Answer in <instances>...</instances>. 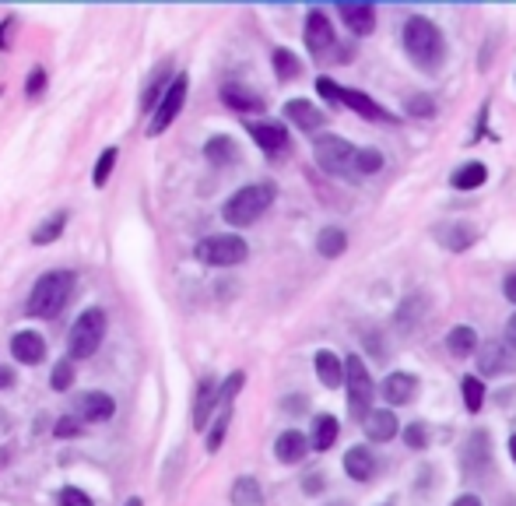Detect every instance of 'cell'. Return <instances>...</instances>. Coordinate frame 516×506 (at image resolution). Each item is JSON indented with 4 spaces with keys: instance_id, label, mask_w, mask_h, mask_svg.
I'll list each match as a JSON object with an SVG mask.
<instances>
[{
    "instance_id": "e575fe53",
    "label": "cell",
    "mask_w": 516,
    "mask_h": 506,
    "mask_svg": "<svg viewBox=\"0 0 516 506\" xmlns=\"http://www.w3.org/2000/svg\"><path fill=\"white\" fill-rule=\"evenodd\" d=\"M464 405H468V412H481V405H485V383L481 377H464Z\"/></svg>"
},
{
    "instance_id": "ee69618b",
    "label": "cell",
    "mask_w": 516,
    "mask_h": 506,
    "mask_svg": "<svg viewBox=\"0 0 516 506\" xmlns=\"http://www.w3.org/2000/svg\"><path fill=\"white\" fill-rule=\"evenodd\" d=\"M418 302H422V295L407 299V302H404V306H400V310H398V324H400V327H411V324H415V317L422 313V310H415Z\"/></svg>"
},
{
    "instance_id": "9f6ffc18",
    "label": "cell",
    "mask_w": 516,
    "mask_h": 506,
    "mask_svg": "<svg viewBox=\"0 0 516 506\" xmlns=\"http://www.w3.org/2000/svg\"><path fill=\"white\" fill-rule=\"evenodd\" d=\"M334 506H345V503H334Z\"/></svg>"
},
{
    "instance_id": "f6af8a7d",
    "label": "cell",
    "mask_w": 516,
    "mask_h": 506,
    "mask_svg": "<svg viewBox=\"0 0 516 506\" xmlns=\"http://www.w3.org/2000/svg\"><path fill=\"white\" fill-rule=\"evenodd\" d=\"M317 92L327 102H341V92H345V88L334 82V78H317Z\"/></svg>"
},
{
    "instance_id": "d4e9b609",
    "label": "cell",
    "mask_w": 516,
    "mask_h": 506,
    "mask_svg": "<svg viewBox=\"0 0 516 506\" xmlns=\"http://www.w3.org/2000/svg\"><path fill=\"white\" fill-rule=\"evenodd\" d=\"M506 366H510V355H506L503 345L488 341L485 348H477V370H481V377H499Z\"/></svg>"
},
{
    "instance_id": "816d5d0a",
    "label": "cell",
    "mask_w": 516,
    "mask_h": 506,
    "mask_svg": "<svg viewBox=\"0 0 516 506\" xmlns=\"http://www.w3.org/2000/svg\"><path fill=\"white\" fill-rule=\"evenodd\" d=\"M503 292H506V299H510V302H516V275H510V278H506Z\"/></svg>"
},
{
    "instance_id": "6da1fadb",
    "label": "cell",
    "mask_w": 516,
    "mask_h": 506,
    "mask_svg": "<svg viewBox=\"0 0 516 506\" xmlns=\"http://www.w3.org/2000/svg\"><path fill=\"white\" fill-rule=\"evenodd\" d=\"M404 49H407L411 64L418 71H429V74L439 71L442 60H446V39H442L439 25L429 22V18H422V14L407 18V25H404Z\"/></svg>"
},
{
    "instance_id": "7a4b0ae2",
    "label": "cell",
    "mask_w": 516,
    "mask_h": 506,
    "mask_svg": "<svg viewBox=\"0 0 516 506\" xmlns=\"http://www.w3.org/2000/svg\"><path fill=\"white\" fill-rule=\"evenodd\" d=\"M275 197H278V190H275V183H249V187H242L236 190L229 201H225V208H222V218L229 222V225H253L264 211L275 205Z\"/></svg>"
},
{
    "instance_id": "2e32d148",
    "label": "cell",
    "mask_w": 516,
    "mask_h": 506,
    "mask_svg": "<svg viewBox=\"0 0 516 506\" xmlns=\"http://www.w3.org/2000/svg\"><path fill=\"white\" fill-rule=\"evenodd\" d=\"M218 380L214 377H204L197 387V397H194V429H204L211 422V412L218 408Z\"/></svg>"
},
{
    "instance_id": "ffe728a7",
    "label": "cell",
    "mask_w": 516,
    "mask_h": 506,
    "mask_svg": "<svg viewBox=\"0 0 516 506\" xmlns=\"http://www.w3.org/2000/svg\"><path fill=\"white\" fill-rule=\"evenodd\" d=\"M337 11H341L345 25H348L355 36H369V32L376 29V7H372V4H341Z\"/></svg>"
},
{
    "instance_id": "681fc988",
    "label": "cell",
    "mask_w": 516,
    "mask_h": 506,
    "mask_svg": "<svg viewBox=\"0 0 516 506\" xmlns=\"http://www.w3.org/2000/svg\"><path fill=\"white\" fill-rule=\"evenodd\" d=\"M506 345H510V348H516V313L506 320Z\"/></svg>"
},
{
    "instance_id": "f1b7e54d",
    "label": "cell",
    "mask_w": 516,
    "mask_h": 506,
    "mask_svg": "<svg viewBox=\"0 0 516 506\" xmlns=\"http://www.w3.org/2000/svg\"><path fill=\"white\" fill-rule=\"evenodd\" d=\"M337 419L334 415H317L313 419V432H310V447L313 450H330L334 447V440H337Z\"/></svg>"
},
{
    "instance_id": "9c48e42d",
    "label": "cell",
    "mask_w": 516,
    "mask_h": 506,
    "mask_svg": "<svg viewBox=\"0 0 516 506\" xmlns=\"http://www.w3.org/2000/svg\"><path fill=\"white\" fill-rule=\"evenodd\" d=\"M246 130H249V137L257 141V148L267 152V155H281V152L288 148V130H284V124H275V120H249Z\"/></svg>"
},
{
    "instance_id": "8fae6325",
    "label": "cell",
    "mask_w": 516,
    "mask_h": 506,
    "mask_svg": "<svg viewBox=\"0 0 516 506\" xmlns=\"http://www.w3.org/2000/svg\"><path fill=\"white\" fill-rule=\"evenodd\" d=\"M334 46V29H330V18L313 7L310 14H306V49L313 53V57H323L327 49Z\"/></svg>"
},
{
    "instance_id": "7bdbcfd3",
    "label": "cell",
    "mask_w": 516,
    "mask_h": 506,
    "mask_svg": "<svg viewBox=\"0 0 516 506\" xmlns=\"http://www.w3.org/2000/svg\"><path fill=\"white\" fill-rule=\"evenodd\" d=\"M407 113H415V117H436V102L429 95H415L407 102Z\"/></svg>"
},
{
    "instance_id": "74e56055",
    "label": "cell",
    "mask_w": 516,
    "mask_h": 506,
    "mask_svg": "<svg viewBox=\"0 0 516 506\" xmlns=\"http://www.w3.org/2000/svg\"><path fill=\"white\" fill-rule=\"evenodd\" d=\"M117 148H106L102 155H99V162H95V176H92V183L95 187H106V179H109V172H113V166H117Z\"/></svg>"
},
{
    "instance_id": "3957f363",
    "label": "cell",
    "mask_w": 516,
    "mask_h": 506,
    "mask_svg": "<svg viewBox=\"0 0 516 506\" xmlns=\"http://www.w3.org/2000/svg\"><path fill=\"white\" fill-rule=\"evenodd\" d=\"M71 292H74V275L71 271H49L36 282V289L29 295V313L32 317H60Z\"/></svg>"
},
{
    "instance_id": "44dd1931",
    "label": "cell",
    "mask_w": 516,
    "mask_h": 506,
    "mask_svg": "<svg viewBox=\"0 0 516 506\" xmlns=\"http://www.w3.org/2000/svg\"><path fill=\"white\" fill-rule=\"evenodd\" d=\"M415 394H418V380L411 377V373H390V377L383 380V397L390 405H411Z\"/></svg>"
},
{
    "instance_id": "d6986e66",
    "label": "cell",
    "mask_w": 516,
    "mask_h": 506,
    "mask_svg": "<svg viewBox=\"0 0 516 506\" xmlns=\"http://www.w3.org/2000/svg\"><path fill=\"white\" fill-rule=\"evenodd\" d=\"M222 102L229 106V109H236V113H260L264 109V99L257 95V92H249L246 84H222Z\"/></svg>"
},
{
    "instance_id": "277c9868",
    "label": "cell",
    "mask_w": 516,
    "mask_h": 506,
    "mask_svg": "<svg viewBox=\"0 0 516 506\" xmlns=\"http://www.w3.org/2000/svg\"><path fill=\"white\" fill-rule=\"evenodd\" d=\"M313 155H317L319 169H327L330 176H341V179H358V148L352 141L337 137V134H319L313 141Z\"/></svg>"
},
{
    "instance_id": "4dcf8cb0",
    "label": "cell",
    "mask_w": 516,
    "mask_h": 506,
    "mask_svg": "<svg viewBox=\"0 0 516 506\" xmlns=\"http://www.w3.org/2000/svg\"><path fill=\"white\" fill-rule=\"evenodd\" d=\"M446 348H450V355L468 359V355L477 348V335L471 331V327H453V331L446 335Z\"/></svg>"
},
{
    "instance_id": "f5cc1de1",
    "label": "cell",
    "mask_w": 516,
    "mask_h": 506,
    "mask_svg": "<svg viewBox=\"0 0 516 506\" xmlns=\"http://www.w3.org/2000/svg\"><path fill=\"white\" fill-rule=\"evenodd\" d=\"M453 506H481V500H477V496H457Z\"/></svg>"
},
{
    "instance_id": "5bb4252c",
    "label": "cell",
    "mask_w": 516,
    "mask_h": 506,
    "mask_svg": "<svg viewBox=\"0 0 516 506\" xmlns=\"http://www.w3.org/2000/svg\"><path fill=\"white\" fill-rule=\"evenodd\" d=\"M439 247H446L450 253H464L468 247H475L477 229H471L468 222H453V225H439L436 229Z\"/></svg>"
},
{
    "instance_id": "7c38bea8",
    "label": "cell",
    "mask_w": 516,
    "mask_h": 506,
    "mask_svg": "<svg viewBox=\"0 0 516 506\" xmlns=\"http://www.w3.org/2000/svg\"><path fill=\"white\" fill-rule=\"evenodd\" d=\"M78 419L81 422H106L113 419V412H117V401L109 397V394H102V390H88V394H81L78 397Z\"/></svg>"
},
{
    "instance_id": "c3c4849f",
    "label": "cell",
    "mask_w": 516,
    "mask_h": 506,
    "mask_svg": "<svg viewBox=\"0 0 516 506\" xmlns=\"http://www.w3.org/2000/svg\"><path fill=\"white\" fill-rule=\"evenodd\" d=\"M42 82H46V71H42V67H36V71L29 74V95H39Z\"/></svg>"
},
{
    "instance_id": "d6a6232c",
    "label": "cell",
    "mask_w": 516,
    "mask_h": 506,
    "mask_svg": "<svg viewBox=\"0 0 516 506\" xmlns=\"http://www.w3.org/2000/svg\"><path fill=\"white\" fill-rule=\"evenodd\" d=\"M271 64H275V74H278L281 82H292V78H299L302 74V64H299V57L292 53V49H275L271 53Z\"/></svg>"
},
{
    "instance_id": "484cf974",
    "label": "cell",
    "mask_w": 516,
    "mask_h": 506,
    "mask_svg": "<svg viewBox=\"0 0 516 506\" xmlns=\"http://www.w3.org/2000/svg\"><path fill=\"white\" fill-rule=\"evenodd\" d=\"M398 419H394V412H372L369 419H365V436L372 440V443H390L394 436H398Z\"/></svg>"
},
{
    "instance_id": "836d02e7",
    "label": "cell",
    "mask_w": 516,
    "mask_h": 506,
    "mask_svg": "<svg viewBox=\"0 0 516 506\" xmlns=\"http://www.w3.org/2000/svg\"><path fill=\"white\" fill-rule=\"evenodd\" d=\"M64 225H67V211H57L53 218H46L39 229L32 232V243L36 247H46V243H53V240H60V232H64Z\"/></svg>"
},
{
    "instance_id": "ba28073f",
    "label": "cell",
    "mask_w": 516,
    "mask_h": 506,
    "mask_svg": "<svg viewBox=\"0 0 516 506\" xmlns=\"http://www.w3.org/2000/svg\"><path fill=\"white\" fill-rule=\"evenodd\" d=\"M187 84H190L187 74H176V78H172L169 92H165V99H162L159 109H155V113H152V120H148V134H152V137H159L162 130H169L172 120L179 117V109H183V102H187Z\"/></svg>"
},
{
    "instance_id": "ab89813d",
    "label": "cell",
    "mask_w": 516,
    "mask_h": 506,
    "mask_svg": "<svg viewBox=\"0 0 516 506\" xmlns=\"http://www.w3.org/2000/svg\"><path fill=\"white\" fill-rule=\"evenodd\" d=\"M404 443H407L411 450H425V443H429V432H425V425H422V422H411V425L404 429Z\"/></svg>"
},
{
    "instance_id": "b9f144b4",
    "label": "cell",
    "mask_w": 516,
    "mask_h": 506,
    "mask_svg": "<svg viewBox=\"0 0 516 506\" xmlns=\"http://www.w3.org/2000/svg\"><path fill=\"white\" fill-rule=\"evenodd\" d=\"M60 506H95V503H92V496L84 489L67 485V489H60Z\"/></svg>"
},
{
    "instance_id": "d590c367",
    "label": "cell",
    "mask_w": 516,
    "mask_h": 506,
    "mask_svg": "<svg viewBox=\"0 0 516 506\" xmlns=\"http://www.w3.org/2000/svg\"><path fill=\"white\" fill-rule=\"evenodd\" d=\"M229 422H232V408H222L214 425H211V432H207V450H211V454L222 447V440H225V432H229Z\"/></svg>"
},
{
    "instance_id": "4316f807",
    "label": "cell",
    "mask_w": 516,
    "mask_h": 506,
    "mask_svg": "<svg viewBox=\"0 0 516 506\" xmlns=\"http://www.w3.org/2000/svg\"><path fill=\"white\" fill-rule=\"evenodd\" d=\"M204 159L211 162V166H232L239 159V152H236V141L232 137H225V134H218V137H211L207 144H204Z\"/></svg>"
},
{
    "instance_id": "8992f818",
    "label": "cell",
    "mask_w": 516,
    "mask_h": 506,
    "mask_svg": "<svg viewBox=\"0 0 516 506\" xmlns=\"http://www.w3.org/2000/svg\"><path fill=\"white\" fill-rule=\"evenodd\" d=\"M345 387H348V408L355 419H369L372 415V377L365 370V362L358 355L345 359Z\"/></svg>"
},
{
    "instance_id": "4fadbf2b",
    "label": "cell",
    "mask_w": 516,
    "mask_h": 506,
    "mask_svg": "<svg viewBox=\"0 0 516 506\" xmlns=\"http://www.w3.org/2000/svg\"><path fill=\"white\" fill-rule=\"evenodd\" d=\"M310 450H313V447H310V436H302L299 429H284L278 436V443H275V458H278L281 464H299Z\"/></svg>"
},
{
    "instance_id": "30bf717a",
    "label": "cell",
    "mask_w": 516,
    "mask_h": 506,
    "mask_svg": "<svg viewBox=\"0 0 516 506\" xmlns=\"http://www.w3.org/2000/svg\"><path fill=\"white\" fill-rule=\"evenodd\" d=\"M492 467V454H488V432H471V440H468V450H464V475L471 478V482H481L485 478V471Z\"/></svg>"
},
{
    "instance_id": "ac0fdd59",
    "label": "cell",
    "mask_w": 516,
    "mask_h": 506,
    "mask_svg": "<svg viewBox=\"0 0 516 506\" xmlns=\"http://www.w3.org/2000/svg\"><path fill=\"white\" fill-rule=\"evenodd\" d=\"M341 102H345L348 109H355L358 117H365V120H380V124H394V120H398V117L387 113L380 102H372L365 92H348V88H345V92H341Z\"/></svg>"
},
{
    "instance_id": "8d00e7d4",
    "label": "cell",
    "mask_w": 516,
    "mask_h": 506,
    "mask_svg": "<svg viewBox=\"0 0 516 506\" xmlns=\"http://www.w3.org/2000/svg\"><path fill=\"white\" fill-rule=\"evenodd\" d=\"M358 176H376L380 169H383V152H376V148H358Z\"/></svg>"
},
{
    "instance_id": "f546056e",
    "label": "cell",
    "mask_w": 516,
    "mask_h": 506,
    "mask_svg": "<svg viewBox=\"0 0 516 506\" xmlns=\"http://www.w3.org/2000/svg\"><path fill=\"white\" fill-rule=\"evenodd\" d=\"M232 506H264V493H260V482L253 475H242L232 485Z\"/></svg>"
},
{
    "instance_id": "52a82bcc",
    "label": "cell",
    "mask_w": 516,
    "mask_h": 506,
    "mask_svg": "<svg viewBox=\"0 0 516 506\" xmlns=\"http://www.w3.org/2000/svg\"><path fill=\"white\" fill-rule=\"evenodd\" d=\"M246 240L242 236H232V232H218V236H207L197 243V260L200 264H211V267H232V264H242L246 260Z\"/></svg>"
},
{
    "instance_id": "7402d4cb",
    "label": "cell",
    "mask_w": 516,
    "mask_h": 506,
    "mask_svg": "<svg viewBox=\"0 0 516 506\" xmlns=\"http://www.w3.org/2000/svg\"><path fill=\"white\" fill-rule=\"evenodd\" d=\"M169 84H172V67H169V64H162V67H155L152 82H148L144 95H141V109H144V113H155V109H159V102L165 99Z\"/></svg>"
},
{
    "instance_id": "5b68a950",
    "label": "cell",
    "mask_w": 516,
    "mask_h": 506,
    "mask_svg": "<svg viewBox=\"0 0 516 506\" xmlns=\"http://www.w3.org/2000/svg\"><path fill=\"white\" fill-rule=\"evenodd\" d=\"M102 337H106V310L92 306V310H84L78 320H74L67 348H71V355H74V359H88V355H95V352H99Z\"/></svg>"
},
{
    "instance_id": "11a10c76",
    "label": "cell",
    "mask_w": 516,
    "mask_h": 506,
    "mask_svg": "<svg viewBox=\"0 0 516 506\" xmlns=\"http://www.w3.org/2000/svg\"><path fill=\"white\" fill-rule=\"evenodd\" d=\"M123 506H144V503H141V500H137V496H134V500H127V503H123Z\"/></svg>"
},
{
    "instance_id": "e0dca14e",
    "label": "cell",
    "mask_w": 516,
    "mask_h": 506,
    "mask_svg": "<svg viewBox=\"0 0 516 506\" xmlns=\"http://www.w3.org/2000/svg\"><path fill=\"white\" fill-rule=\"evenodd\" d=\"M284 117L299 126V130H306V134H313V130H319V126L327 124V117L319 113L313 102H306V99H292V102H284Z\"/></svg>"
},
{
    "instance_id": "cb8c5ba5",
    "label": "cell",
    "mask_w": 516,
    "mask_h": 506,
    "mask_svg": "<svg viewBox=\"0 0 516 506\" xmlns=\"http://www.w3.org/2000/svg\"><path fill=\"white\" fill-rule=\"evenodd\" d=\"M345 471H348V478H355V482H369V478L376 475V458H372V450L352 447V450L345 454Z\"/></svg>"
},
{
    "instance_id": "83f0119b",
    "label": "cell",
    "mask_w": 516,
    "mask_h": 506,
    "mask_svg": "<svg viewBox=\"0 0 516 506\" xmlns=\"http://www.w3.org/2000/svg\"><path fill=\"white\" fill-rule=\"evenodd\" d=\"M485 179H488V166L485 162H468V166H460L450 176V187L453 190H477Z\"/></svg>"
},
{
    "instance_id": "db71d44e",
    "label": "cell",
    "mask_w": 516,
    "mask_h": 506,
    "mask_svg": "<svg viewBox=\"0 0 516 506\" xmlns=\"http://www.w3.org/2000/svg\"><path fill=\"white\" fill-rule=\"evenodd\" d=\"M510 454H513V461H516V436H510Z\"/></svg>"
},
{
    "instance_id": "f35d334b",
    "label": "cell",
    "mask_w": 516,
    "mask_h": 506,
    "mask_svg": "<svg viewBox=\"0 0 516 506\" xmlns=\"http://www.w3.org/2000/svg\"><path fill=\"white\" fill-rule=\"evenodd\" d=\"M242 383H246L242 373H232V377L222 383V390H218V405H222V408H232V401H236V394L242 390Z\"/></svg>"
},
{
    "instance_id": "9a60e30c",
    "label": "cell",
    "mask_w": 516,
    "mask_h": 506,
    "mask_svg": "<svg viewBox=\"0 0 516 506\" xmlns=\"http://www.w3.org/2000/svg\"><path fill=\"white\" fill-rule=\"evenodd\" d=\"M11 355L22 366H36V362H42V355H46V341L36 331H18V335L11 337Z\"/></svg>"
},
{
    "instance_id": "bcb514c9",
    "label": "cell",
    "mask_w": 516,
    "mask_h": 506,
    "mask_svg": "<svg viewBox=\"0 0 516 506\" xmlns=\"http://www.w3.org/2000/svg\"><path fill=\"white\" fill-rule=\"evenodd\" d=\"M302 493H306V496L323 493V475H306V478H302Z\"/></svg>"
},
{
    "instance_id": "f907efd6",
    "label": "cell",
    "mask_w": 516,
    "mask_h": 506,
    "mask_svg": "<svg viewBox=\"0 0 516 506\" xmlns=\"http://www.w3.org/2000/svg\"><path fill=\"white\" fill-rule=\"evenodd\" d=\"M14 383V373H11V366H0V390H7Z\"/></svg>"
},
{
    "instance_id": "60d3db41",
    "label": "cell",
    "mask_w": 516,
    "mask_h": 506,
    "mask_svg": "<svg viewBox=\"0 0 516 506\" xmlns=\"http://www.w3.org/2000/svg\"><path fill=\"white\" fill-rule=\"evenodd\" d=\"M71 380H74V366H71V359H60V362L53 366V390H67V387H71Z\"/></svg>"
},
{
    "instance_id": "603a6c76",
    "label": "cell",
    "mask_w": 516,
    "mask_h": 506,
    "mask_svg": "<svg viewBox=\"0 0 516 506\" xmlns=\"http://www.w3.org/2000/svg\"><path fill=\"white\" fill-rule=\"evenodd\" d=\"M313 366H317V377H319L323 387H330V390H334V387H341V383H345V362H341L334 352H327V348L317 352Z\"/></svg>"
},
{
    "instance_id": "1f68e13d",
    "label": "cell",
    "mask_w": 516,
    "mask_h": 506,
    "mask_svg": "<svg viewBox=\"0 0 516 506\" xmlns=\"http://www.w3.org/2000/svg\"><path fill=\"white\" fill-rule=\"evenodd\" d=\"M345 247H348V236H345V229H337V225H327L317 236V250L323 253V257H341Z\"/></svg>"
},
{
    "instance_id": "7dc6e473",
    "label": "cell",
    "mask_w": 516,
    "mask_h": 506,
    "mask_svg": "<svg viewBox=\"0 0 516 506\" xmlns=\"http://www.w3.org/2000/svg\"><path fill=\"white\" fill-rule=\"evenodd\" d=\"M53 432H57V436H78V419H71V415H67V419H60Z\"/></svg>"
}]
</instances>
